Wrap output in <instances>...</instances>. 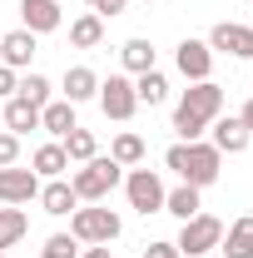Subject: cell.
Listing matches in <instances>:
<instances>
[{"instance_id":"10","label":"cell","mask_w":253,"mask_h":258,"mask_svg":"<svg viewBox=\"0 0 253 258\" xmlns=\"http://www.w3.org/2000/svg\"><path fill=\"white\" fill-rule=\"evenodd\" d=\"M30 199H40V174H35V169H20V164L0 169V204L20 209V204H30Z\"/></svg>"},{"instance_id":"36","label":"cell","mask_w":253,"mask_h":258,"mask_svg":"<svg viewBox=\"0 0 253 258\" xmlns=\"http://www.w3.org/2000/svg\"><path fill=\"white\" fill-rule=\"evenodd\" d=\"M0 258H10V253H0Z\"/></svg>"},{"instance_id":"14","label":"cell","mask_w":253,"mask_h":258,"mask_svg":"<svg viewBox=\"0 0 253 258\" xmlns=\"http://www.w3.org/2000/svg\"><path fill=\"white\" fill-rule=\"evenodd\" d=\"M30 60H35V35L30 30L0 35V64H10V70L20 75V70H30Z\"/></svg>"},{"instance_id":"1","label":"cell","mask_w":253,"mask_h":258,"mask_svg":"<svg viewBox=\"0 0 253 258\" xmlns=\"http://www.w3.org/2000/svg\"><path fill=\"white\" fill-rule=\"evenodd\" d=\"M223 114V85L214 80H199L184 90V99L174 104V134H179V144H194V139H204L209 124Z\"/></svg>"},{"instance_id":"7","label":"cell","mask_w":253,"mask_h":258,"mask_svg":"<svg viewBox=\"0 0 253 258\" xmlns=\"http://www.w3.org/2000/svg\"><path fill=\"white\" fill-rule=\"evenodd\" d=\"M99 109H104V119H114V124H124L134 119V109H139V99H134V80L129 75H109V80H99Z\"/></svg>"},{"instance_id":"6","label":"cell","mask_w":253,"mask_h":258,"mask_svg":"<svg viewBox=\"0 0 253 258\" xmlns=\"http://www.w3.org/2000/svg\"><path fill=\"white\" fill-rule=\"evenodd\" d=\"M164 179H159V169H129L124 174V199H129V209L134 214H164Z\"/></svg>"},{"instance_id":"18","label":"cell","mask_w":253,"mask_h":258,"mask_svg":"<svg viewBox=\"0 0 253 258\" xmlns=\"http://www.w3.org/2000/svg\"><path fill=\"white\" fill-rule=\"evenodd\" d=\"M159 55H154V45L144 40V35H134V40H124L119 45V64H124V75L134 80V75H144V70H159Z\"/></svg>"},{"instance_id":"2","label":"cell","mask_w":253,"mask_h":258,"mask_svg":"<svg viewBox=\"0 0 253 258\" xmlns=\"http://www.w3.org/2000/svg\"><path fill=\"white\" fill-rule=\"evenodd\" d=\"M164 164L179 174V184H194V189H209V184H219L223 174V154L209 144V139H194V144H174Z\"/></svg>"},{"instance_id":"38","label":"cell","mask_w":253,"mask_h":258,"mask_svg":"<svg viewBox=\"0 0 253 258\" xmlns=\"http://www.w3.org/2000/svg\"><path fill=\"white\" fill-rule=\"evenodd\" d=\"M248 25H253V20H248Z\"/></svg>"},{"instance_id":"34","label":"cell","mask_w":253,"mask_h":258,"mask_svg":"<svg viewBox=\"0 0 253 258\" xmlns=\"http://www.w3.org/2000/svg\"><path fill=\"white\" fill-rule=\"evenodd\" d=\"M139 5H159V0H139Z\"/></svg>"},{"instance_id":"33","label":"cell","mask_w":253,"mask_h":258,"mask_svg":"<svg viewBox=\"0 0 253 258\" xmlns=\"http://www.w3.org/2000/svg\"><path fill=\"white\" fill-rule=\"evenodd\" d=\"M238 119H243V129L253 134V99H243V109H238Z\"/></svg>"},{"instance_id":"29","label":"cell","mask_w":253,"mask_h":258,"mask_svg":"<svg viewBox=\"0 0 253 258\" xmlns=\"http://www.w3.org/2000/svg\"><path fill=\"white\" fill-rule=\"evenodd\" d=\"M10 164H20V134L0 129V169H10Z\"/></svg>"},{"instance_id":"20","label":"cell","mask_w":253,"mask_h":258,"mask_svg":"<svg viewBox=\"0 0 253 258\" xmlns=\"http://www.w3.org/2000/svg\"><path fill=\"white\" fill-rule=\"evenodd\" d=\"M99 40H104V20H99L95 10L70 20V45H75V50H99Z\"/></svg>"},{"instance_id":"27","label":"cell","mask_w":253,"mask_h":258,"mask_svg":"<svg viewBox=\"0 0 253 258\" xmlns=\"http://www.w3.org/2000/svg\"><path fill=\"white\" fill-rule=\"evenodd\" d=\"M15 95L25 99V104H35V109H45V104H50V80H45V75H20V80H15Z\"/></svg>"},{"instance_id":"9","label":"cell","mask_w":253,"mask_h":258,"mask_svg":"<svg viewBox=\"0 0 253 258\" xmlns=\"http://www.w3.org/2000/svg\"><path fill=\"white\" fill-rule=\"evenodd\" d=\"M174 64H179V75L199 85V80H214V50H209V40H179V50H174Z\"/></svg>"},{"instance_id":"15","label":"cell","mask_w":253,"mask_h":258,"mask_svg":"<svg viewBox=\"0 0 253 258\" xmlns=\"http://www.w3.org/2000/svg\"><path fill=\"white\" fill-rule=\"evenodd\" d=\"M219 258H253V214H243V219H233L223 228Z\"/></svg>"},{"instance_id":"35","label":"cell","mask_w":253,"mask_h":258,"mask_svg":"<svg viewBox=\"0 0 253 258\" xmlns=\"http://www.w3.org/2000/svg\"><path fill=\"white\" fill-rule=\"evenodd\" d=\"M85 5H95V0H85Z\"/></svg>"},{"instance_id":"30","label":"cell","mask_w":253,"mask_h":258,"mask_svg":"<svg viewBox=\"0 0 253 258\" xmlns=\"http://www.w3.org/2000/svg\"><path fill=\"white\" fill-rule=\"evenodd\" d=\"M124 5L129 0H95V15L99 20H114V15H124Z\"/></svg>"},{"instance_id":"11","label":"cell","mask_w":253,"mask_h":258,"mask_svg":"<svg viewBox=\"0 0 253 258\" xmlns=\"http://www.w3.org/2000/svg\"><path fill=\"white\" fill-rule=\"evenodd\" d=\"M60 25H65L60 0H20V30H30L35 40L40 35H55Z\"/></svg>"},{"instance_id":"3","label":"cell","mask_w":253,"mask_h":258,"mask_svg":"<svg viewBox=\"0 0 253 258\" xmlns=\"http://www.w3.org/2000/svg\"><path fill=\"white\" fill-rule=\"evenodd\" d=\"M114 184H124V169L109 159V154H95V159H85L75 174H70V189L80 204H104Z\"/></svg>"},{"instance_id":"19","label":"cell","mask_w":253,"mask_h":258,"mask_svg":"<svg viewBox=\"0 0 253 258\" xmlns=\"http://www.w3.org/2000/svg\"><path fill=\"white\" fill-rule=\"evenodd\" d=\"M40 129H45L50 139H65V134L75 129V104H70V99H50V104L40 109Z\"/></svg>"},{"instance_id":"26","label":"cell","mask_w":253,"mask_h":258,"mask_svg":"<svg viewBox=\"0 0 253 258\" xmlns=\"http://www.w3.org/2000/svg\"><path fill=\"white\" fill-rule=\"evenodd\" d=\"M60 144H65V154H70V164H85V159H95V154H99V139L90 134V129H80V124L70 129Z\"/></svg>"},{"instance_id":"25","label":"cell","mask_w":253,"mask_h":258,"mask_svg":"<svg viewBox=\"0 0 253 258\" xmlns=\"http://www.w3.org/2000/svg\"><path fill=\"white\" fill-rule=\"evenodd\" d=\"M25 233H30V214L5 204V209H0V253H5V248H15Z\"/></svg>"},{"instance_id":"5","label":"cell","mask_w":253,"mask_h":258,"mask_svg":"<svg viewBox=\"0 0 253 258\" xmlns=\"http://www.w3.org/2000/svg\"><path fill=\"white\" fill-rule=\"evenodd\" d=\"M219 243H223V219L204 214V209H199L194 219H184V224H179V238H174L179 258H209Z\"/></svg>"},{"instance_id":"12","label":"cell","mask_w":253,"mask_h":258,"mask_svg":"<svg viewBox=\"0 0 253 258\" xmlns=\"http://www.w3.org/2000/svg\"><path fill=\"white\" fill-rule=\"evenodd\" d=\"M209 144H214L219 154H243V149L253 144V134L243 129L238 114H219V119L209 124Z\"/></svg>"},{"instance_id":"8","label":"cell","mask_w":253,"mask_h":258,"mask_svg":"<svg viewBox=\"0 0 253 258\" xmlns=\"http://www.w3.org/2000/svg\"><path fill=\"white\" fill-rule=\"evenodd\" d=\"M209 50H214V55H233V60H253V25L219 20V25L209 30Z\"/></svg>"},{"instance_id":"4","label":"cell","mask_w":253,"mask_h":258,"mask_svg":"<svg viewBox=\"0 0 253 258\" xmlns=\"http://www.w3.org/2000/svg\"><path fill=\"white\" fill-rule=\"evenodd\" d=\"M119 233H124L119 214L104 209V204H80V209L70 214V238H75V243H114Z\"/></svg>"},{"instance_id":"23","label":"cell","mask_w":253,"mask_h":258,"mask_svg":"<svg viewBox=\"0 0 253 258\" xmlns=\"http://www.w3.org/2000/svg\"><path fill=\"white\" fill-rule=\"evenodd\" d=\"M109 159L119 164V169H139V164H144V139H139L134 129L114 134V144H109Z\"/></svg>"},{"instance_id":"28","label":"cell","mask_w":253,"mask_h":258,"mask_svg":"<svg viewBox=\"0 0 253 258\" xmlns=\"http://www.w3.org/2000/svg\"><path fill=\"white\" fill-rule=\"evenodd\" d=\"M40 258H80V243H75L70 233H50L45 248H40Z\"/></svg>"},{"instance_id":"31","label":"cell","mask_w":253,"mask_h":258,"mask_svg":"<svg viewBox=\"0 0 253 258\" xmlns=\"http://www.w3.org/2000/svg\"><path fill=\"white\" fill-rule=\"evenodd\" d=\"M15 80H20V75H15L10 64H0V99H10V95H15Z\"/></svg>"},{"instance_id":"16","label":"cell","mask_w":253,"mask_h":258,"mask_svg":"<svg viewBox=\"0 0 253 258\" xmlns=\"http://www.w3.org/2000/svg\"><path fill=\"white\" fill-rule=\"evenodd\" d=\"M40 209H45V214H55V219L75 214V209H80V199H75V189H70V179H45V184H40Z\"/></svg>"},{"instance_id":"32","label":"cell","mask_w":253,"mask_h":258,"mask_svg":"<svg viewBox=\"0 0 253 258\" xmlns=\"http://www.w3.org/2000/svg\"><path fill=\"white\" fill-rule=\"evenodd\" d=\"M144 258H179V248H174V243H164V238H159V243H149V248H144Z\"/></svg>"},{"instance_id":"17","label":"cell","mask_w":253,"mask_h":258,"mask_svg":"<svg viewBox=\"0 0 253 258\" xmlns=\"http://www.w3.org/2000/svg\"><path fill=\"white\" fill-rule=\"evenodd\" d=\"M30 169L40 174V179H65V174H70V154H65V144H60V139L40 144V149L30 154Z\"/></svg>"},{"instance_id":"13","label":"cell","mask_w":253,"mask_h":258,"mask_svg":"<svg viewBox=\"0 0 253 258\" xmlns=\"http://www.w3.org/2000/svg\"><path fill=\"white\" fill-rule=\"evenodd\" d=\"M95 95H99V75L90 64H70V70H65V85H60V99L85 104V99H95Z\"/></svg>"},{"instance_id":"22","label":"cell","mask_w":253,"mask_h":258,"mask_svg":"<svg viewBox=\"0 0 253 258\" xmlns=\"http://www.w3.org/2000/svg\"><path fill=\"white\" fill-rule=\"evenodd\" d=\"M5 129H10V134H30V129H40V109L25 104L20 95H10V99H5Z\"/></svg>"},{"instance_id":"21","label":"cell","mask_w":253,"mask_h":258,"mask_svg":"<svg viewBox=\"0 0 253 258\" xmlns=\"http://www.w3.org/2000/svg\"><path fill=\"white\" fill-rule=\"evenodd\" d=\"M134 99L139 104H164L169 99V80H164V70H144V75H134Z\"/></svg>"},{"instance_id":"24","label":"cell","mask_w":253,"mask_h":258,"mask_svg":"<svg viewBox=\"0 0 253 258\" xmlns=\"http://www.w3.org/2000/svg\"><path fill=\"white\" fill-rule=\"evenodd\" d=\"M199 194H204V189H194V184H179V189H169V194H164V214H174L179 224H184V219H194V214L204 209V204H199Z\"/></svg>"},{"instance_id":"37","label":"cell","mask_w":253,"mask_h":258,"mask_svg":"<svg viewBox=\"0 0 253 258\" xmlns=\"http://www.w3.org/2000/svg\"><path fill=\"white\" fill-rule=\"evenodd\" d=\"M209 258H219V253H209Z\"/></svg>"}]
</instances>
